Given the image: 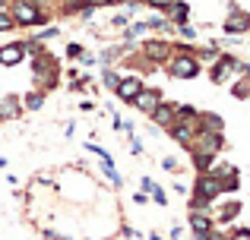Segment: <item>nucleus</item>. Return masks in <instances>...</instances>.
I'll return each instance as SVG.
<instances>
[{"label":"nucleus","mask_w":250,"mask_h":240,"mask_svg":"<svg viewBox=\"0 0 250 240\" xmlns=\"http://www.w3.org/2000/svg\"><path fill=\"white\" fill-rule=\"evenodd\" d=\"M140 89H143V82L136 79V76H127V79H121V82H117L114 95H117V98H121V101H133Z\"/></svg>","instance_id":"9d476101"},{"label":"nucleus","mask_w":250,"mask_h":240,"mask_svg":"<svg viewBox=\"0 0 250 240\" xmlns=\"http://www.w3.org/2000/svg\"><path fill=\"white\" fill-rule=\"evenodd\" d=\"M67 54H70V57H80V54H83V48H80V44H70Z\"/></svg>","instance_id":"5701e85b"},{"label":"nucleus","mask_w":250,"mask_h":240,"mask_svg":"<svg viewBox=\"0 0 250 240\" xmlns=\"http://www.w3.org/2000/svg\"><path fill=\"white\" fill-rule=\"evenodd\" d=\"M42 105H44V95L42 92H32L29 98H25V108H29V111H38Z\"/></svg>","instance_id":"2eb2a0df"},{"label":"nucleus","mask_w":250,"mask_h":240,"mask_svg":"<svg viewBox=\"0 0 250 240\" xmlns=\"http://www.w3.org/2000/svg\"><path fill=\"white\" fill-rule=\"evenodd\" d=\"M222 117H215V114H203L200 120H196V129H209V133H222Z\"/></svg>","instance_id":"4468645a"},{"label":"nucleus","mask_w":250,"mask_h":240,"mask_svg":"<svg viewBox=\"0 0 250 240\" xmlns=\"http://www.w3.org/2000/svg\"><path fill=\"white\" fill-rule=\"evenodd\" d=\"M143 3L155 6V10H168V3H171V0H143Z\"/></svg>","instance_id":"4be33fe9"},{"label":"nucleus","mask_w":250,"mask_h":240,"mask_svg":"<svg viewBox=\"0 0 250 240\" xmlns=\"http://www.w3.org/2000/svg\"><path fill=\"white\" fill-rule=\"evenodd\" d=\"M247 95H250V79H241L234 86V98H247Z\"/></svg>","instance_id":"f3484780"},{"label":"nucleus","mask_w":250,"mask_h":240,"mask_svg":"<svg viewBox=\"0 0 250 240\" xmlns=\"http://www.w3.org/2000/svg\"><path fill=\"white\" fill-rule=\"evenodd\" d=\"M187 19H190V6L184 3V0H171V3H168V22L184 25Z\"/></svg>","instance_id":"f8f14e48"},{"label":"nucleus","mask_w":250,"mask_h":240,"mask_svg":"<svg viewBox=\"0 0 250 240\" xmlns=\"http://www.w3.org/2000/svg\"><path fill=\"white\" fill-rule=\"evenodd\" d=\"M13 22L16 25H42L48 22V13H42V6L35 0H13Z\"/></svg>","instance_id":"f257e3e1"},{"label":"nucleus","mask_w":250,"mask_h":240,"mask_svg":"<svg viewBox=\"0 0 250 240\" xmlns=\"http://www.w3.org/2000/svg\"><path fill=\"white\" fill-rule=\"evenodd\" d=\"M22 57H25V44L10 41L0 48V67H16V63H22Z\"/></svg>","instance_id":"39448f33"},{"label":"nucleus","mask_w":250,"mask_h":240,"mask_svg":"<svg viewBox=\"0 0 250 240\" xmlns=\"http://www.w3.org/2000/svg\"><path fill=\"white\" fill-rule=\"evenodd\" d=\"M3 6H6V0H0V10H3Z\"/></svg>","instance_id":"b1692460"},{"label":"nucleus","mask_w":250,"mask_h":240,"mask_svg":"<svg viewBox=\"0 0 250 240\" xmlns=\"http://www.w3.org/2000/svg\"><path fill=\"white\" fill-rule=\"evenodd\" d=\"M162 167H165V171H177V167H181V165H177V158H174V155H171V158H165V161H162Z\"/></svg>","instance_id":"412c9836"},{"label":"nucleus","mask_w":250,"mask_h":240,"mask_svg":"<svg viewBox=\"0 0 250 240\" xmlns=\"http://www.w3.org/2000/svg\"><path fill=\"white\" fill-rule=\"evenodd\" d=\"M168 133L174 136L177 142H184V146H187V142H193V136H196V117L193 120H174L168 127Z\"/></svg>","instance_id":"0eeeda50"},{"label":"nucleus","mask_w":250,"mask_h":240,"mask_svg":"<svg viewBox=\"0 0 250 240\" xmlns=\"http://www.w3.org/2000/svg\"><path fill=\"white\" fill-rule=\"evenodd\" d=\"M149 196H152L159 205H168V196H165V190H162V186H152V193H149Z\"/></svg>","instance_id":"aec40b11"},{"label":"nucleus","mask_w":250,"mask_h":240,"mask_svg":"<svg viewBox=\"0 0 250 240\" xmlns=\"http://www.w3.org/2000/svg\"><path fill=\"white\" fill-rule=\"evenodd\" d=\"M200 60L196 57H190V54H181V57H174V60L168 63V73L174 76V79H196L200 76Z\"/></svg>","instance_id":"f03ea898"},{"label":"nucleus","mask_w":250,"mask_h":240,"mask_svg":"<svg viewBox=\"0 0 250 240\" xmlns=\"http://www.w3.org/2000/svg\"><path fill=\"white\" fill-rule=\"evenodd\" d=\"M19 111H22V101H19V95H0V120L19 117Z\"/></svg>","instance_id":"9b49d317"},{"label":"nucleus","mask_w":250,"mask_h":240,"mask_svg":"<svg viewBox=\"0 0 250 240\" xmlns=\"http://www.w3.org/2000/svg\"><path fill=\"white\" fill-rule=\"evenodd\" d=\"M159 101H162V92H159V89H140V92H136V98L130 101V105L140 108V111H146V114H152V108L159 105Z\"/></svg>","instance_id":"6e6552de"},{"label":"nucleus","mask_w":250,"mask_h":240,"mask_svg":"<svg viewBox=\"0 0 250 240\" xmlns=\"http://www.w3.org/2000/svg\"><path fill=\"white\" fill-rule=\"evenodd\" d=\"M190 228H193V234L200 237V240H206L209 231H212V222H209L203 212H193V215H190Z\"/></svg>","instance_id":"ddd939ff"},{"label":"nucleus","mask_w":250,"mask_h":240,"mask_svg":"<svg viewBox=\"0 0 250 240\" xmlns=\"http://www.w3.org/2000/svg\"><path fill=\"white\" fill-rule=\"evenodd\" d=\"M13 25H16V22H13V16H10V13H6V10H0V32L13 29Z\"/></svg>","instance_id":"6ab92c4d"},{"label":"nucleus","mask_w":250,"mask_h":240,"mask_svg":"<svg viewBox=\"0 0 250 240\" xmlns=\"http://www.w3.org/2000/svg\"><path fill=\"white\" fill-rule=\"evenodd\" d=\"M238 212H241V203H228L225 209H222V222H231Z\"/></svg>","instance_id":"dca6fc26"},{"label":"nucleus","mask_w":250,"mask_h":240,"mask_svg":"<svg viewBox=\"0 0 250 240\" xmlns=\"http://www.w3.org/2000/svg\"><path fill=\"white\" fill-rule=\"evenodd\" d=\"M222 193V184L212 177L209 171H203L200 177H196V196H203V199H215Z\"/></svg>","instance_id":"423d86ee"},{"label":"nucleus","mask_w":250,"mask_h":240,"mask_svg":"<svg viewBox=\"0 0 250 240\" xmlns=\"http://www.w3.org/2000/svg\"><path fill=\"white\" fill-rule=\"evenodd\" d=\"M149 117L159 123V127H165V129H168L171 123L177 120V108H174V105H165V101H159V105L152 108V114H149Z\"/></svg>","instance_id":"1a4fd4ad"},{"label":"nucleus","mask_w":250,"mask_h":240,"mask_svg":"<svg viewBox=\"0 0 250 240\" xmlns=\"http://www.w3.org/2000/svg\"><path fill=\"white\" fill-rule=\"evenodd\" d=\"M117 82H121V76H117L114 70H104V86H108V89H117Z\"/></svg>","instance_id":"a211bd4d"},{"label":"nucleus","mask_w":250,"mask_h":240,"mask_svg":"<svg viewBox=\"0 0 250 240\" xmlns=\"http://www.w3.org/2000/svg\"><path fill=\"white\" fill-rule=\"evenodd\" d=\"M247 29H250V13H244V10H231L228 19L222 22V32H225V35H244Z\"/></svg>","instance_id":"20e7f679"},{"label":"nucleus","mask_w":250,"mask_h":240,"mask_svg":"<svg viewBox=\"0 0 250 240\" xmlns=\"http://www.w3.org/2000/svg\"><path fill=\"white\" fill-rule=\"evenodd\" d=\"M143 54H146V60H152V63H165V60H171V44L162 41V38H146Z\"/></svg>","instance_id":"7ed1b4c3"}]
</instances>
